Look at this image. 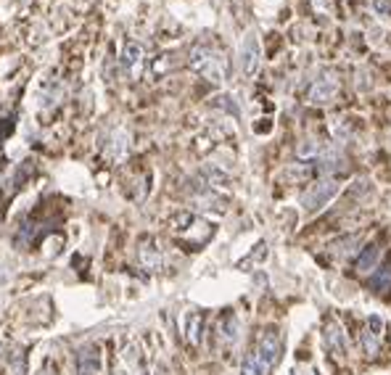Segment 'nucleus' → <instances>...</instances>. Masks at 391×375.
<instances>
[{
    "label": "nucleus",
    "instance_id": "10",
    "mask_svg": "<svg viewBox=\"0 0 391 375\" xmlns=\"http://www.w3.org/2000/svg\"><path fill=\"white\" fill-rule=\"evenodd\" d=\"M259 43L256 35H246V40L241 43V75L254 77L259 72Z\"/></svg>",
    "mask_w": 391,
    "mask_h": 375
},
{
    "label": "nucleus",
    "instance_id": "12",
    "mask_svg": "<svg viewBox=\"0 0 391 375\" xmlns=\"http://www.w3.org/2000/svg\"><path fill=\"white\" fill-rule=\"evenodd\" d=\"M217 330H220V344L222 346H236L238 344V333H241V325H238V317L233 315V312H227V315L220 317V325H217Z\"/></svg>",
    "mask_w": 391,
    "mask_h": 375
},
{
    "label": "nucleus",
    "instance_id": "19",
    "mask_svg": "<svg viewBox=\"0 0 391 375\" xmlns=\"http://www.w3.org/2000/svg\"><path fill=\"white\" fill-rule=\"evenodd\" d=\"M370 283L376 285L378 294H383V291H386V288L391 285V267H383V272H373Z\"/></svg>",
    "mask_w": 391,
    "mask_h": 375
},
{
    "label": "nucleus",
    "instance_id": "17",
    "mask_svg": "<svg viewBox=\"0 0 391 375\" xmlns=\"http://www.w3.org/2000/svg\"><path fill=\"white\" fill-rule=\"evenodd\" d=\"M272 370L265 365V362L259 360V354L251 352L246 360H243V367H241V375H270Z\"/></svg>",
    "mask_w": 391,
    "mask_h": 375
},
{
    "label": "nucleus",
    "instance_id": "15",
    "mask_svg": "<svg viewBox=\"0 0 391 375\" xmlns=\"http://www.w3.org/2000/svg\"><path fill=\"white\" fill-rule=\"evenodd\" d=\"M127 153V133L124 130H117L114 135L108 137V146H106V156L111 162H122Z\"/></svg>",
    "mask_w": 391,
    "mask_h": 375
},
{
    "label": "nucleus",
    "instance_id": "5",
    "mask_svg": "<svg viewBox=\"0 0 391 375\" xmlns=\"http://www.w3.org/2000/svg\"><path fill=\"white\" fill-rule=\"evenodd\" d=\"M254 352L259 354V360L272 370L280 362V357H283V338H280V333L275 328H267L259 336V346H256Z\"/></svg>",
    "mask_w": 391,
    "mask_h": 375
},
{
    "label": "nucleus",
    "instance_id": "7",
    "mask_svg": "<svg viewBox=\"0 0 391 375\" xmlns=\"http://www.w3.org/2000/svg\"><path fill=\"white\" fill-rule=\"evenodd\" d=\"M77 375H101L104 360H101V346L98 344H85L77 349L75 360Z\"/></svg>",
    "mask_w": 391,
    "mask_h": 375
},
{
    "label": "nucleus",
    "instance_id": "1",
    "mask_svg": "<svg viewBox=\"0 0 391 375\" xmlns=\"http://www.w3.org/2000/svg\"><path fill=\"white\" fill-rule=\"evenodd\" d=\"M188 64H191V69H193L196 75H201L204 79L217 82V85L225 82V77H227L225 56H222L220 50H214L211 46H204V43L193 46L191 56H188Z\"/></svg>",
    "mask_w": 391,
    "mask_h": 375
},
{
    "label": "nucleus",
    "instance_id": "2",
    "mask_svg": "<svg viewBox=\"0 0 391 375\" xmlns=\"http://www.w3.org/2000/svg\"><path fill=\"white\" fill-rule=\"evenodd\" d=\"M338 191H341V182L336 180V177H323V180H317L315 185H309L301 193L299 198L301 209L307 211V214H317V211L325 209L333 198L338 195Z\"/></svg>",
    "mask_w": 391,
    "mask_h": 375
},
{
    "label": "nucleus",
    "instance_id": "11",
    "mask_svg": "<svg viewBox=\"0 0 391 375\" xmlns=\"http://www.w3.org/2000/svg\"><path fill=\"white\" fill-rule=\"evenodd\" d=\"M137 256H140V265H143L146 270H162V267H164V254H162L159 243H156L153 238L140 240Z\"/></svg>",
    "mask_w": 391,
    "mask_h": 375
},
{
    "label": "nucleus",
    "instance_id": "23",
    "mask_svg": "<svg viewBox=\"0 0 391 375\" xmlns=\"http://www.w3.org/2000/svg\"><path fill=\"white\" fill-rule=\"evenodd\" d=\"M37 375H56V370H53V365H50V362H46V365H43V370H40Z\"/></svg>",
    "mask_w": 391,
    "mask_h": 375
},
{
    "label": "nucleus",
    "instance_id": "13",
    "mask_svg": "<svg viewBox=\"0 0 391 375\" xmlns=\"http://www.w3.org/2000/svg\"><path fill=\"white\" fill-rule=\"evenodd\" d=\"M378 256H381V249H378V243H370V246H365L362 249V254L354 259V270L360 272V275H368V272L376 270L378 265Z\"/></svg>",
    "mask_w": 391,
    "mask_h": 375
},
{
    "label": "nucleus",
    "instance_id": "9",
    "mask_svg": "<svg viewBox=\"0 0 391 375\" xmlns=\"http://www.w3.org/2000/svg\"><path fill=\"white\" fill-rule=\"evenodd\" d=\"M323 344H325V349L331 352L336 360H344L346 357V333L336 320H325V325H323Z\"/></svg>",
    "mask_w": 391,
    "mask_h": 375
},
{
    "label": "nucleus",
    "instance_id": "4",
    "mask_svg": "<svg viewBox=\"0 0 391 375\" xmlns=\"http://www.w3.org/2000/svg\"><path fill=\"white\" fill-rule=\"evenodd\" d=\"M383 333H386L383 317H378V315L368 317V323H365V328H362L360 333V344H362L365 357H378V352H381V346H383Z\"/></svg>",
    "mask_w": 391,
    "mask_h": 375
},
{
    "label": "nucleus",
    "instance_id": "3",
    "mask_svg": "<svg viewBox=\"0 0 391 375\" xmlns=\"http://www.w3.org/2000/svg\"><path fill=\"white\" fill-rule=\"evenodd\" d=\"M338 90H341V82H338V77L333 75V72H323V75L317 77L315 82L309 85L307 98H309V104L325 106V104H331L333 98L338 95Z\"/></svg>",
    "mask_w": 391,
    "mask_h": 375
},
{
    "label": "nucleus",
    "instance_id": "20",
    "mask_svg": "<svg viewBox=\"0 0 391 375\" xmlns=\"http://www.w3.org/2000/svg\"><path fill=\"white\" fill-rule=\"evenodd\" d=\"M233 98L230 95H220V98H214V106H220V108H225L227 114H233V117H238V106L230 104Z\"/></svg>",
    "mask_w": 391,
    "mask_h": 375
},
{
    "label": "nucleus",
    "instance_id": "18",
    "mask_svg": "<svg viewBox=\"0 0 391 375\" xmlns=\"http://www.w3.org/2000/svg\"><path fill=\"white\" fill-rule=\"evenodd\" d=\"M320 143L317 140H312V137H307V140H301L299 146H296V156L299 159H312V156H317L320 153Z\"/></svg>",
    "mask_w": 391,
    "mask_h": 375
},
{
    "label": "nucleus",
    "instance_id": "6",
    "mask_svg": "<svg viewBox=\"0 0 391 375\" xmlns=\"http://www.w3.org/2000/svg\"><path fill=\"white\" fill-rule=\"evenodd\" d=\"M114 375H149L146 360H143V354L135 344H127L122 349L117 365H114Z\"/></svg>",
    "mask_w": 391,
    "mask_h": 375
},
{
    "label": "nucleus",
    "instance_id": "14",
    "mask_svg": "<svg viewBox=\"0 0 391 375\" xmlns=\"http://www.w3.org/2000/svg\"><path fill=\"white\" fill-rule=\"evenodd\" d=\"M320 164H317V169L323 172V175H328V177H333V172L336 169H341V164H344V156H341V151L338 148H328L320 153V159H317Z\"/></svg>",
    "mask_w": 391,
    "mask_h": 375
},
{
    "label": "nucleus",
    "instance_id": "21",
    "mask_svg": "<svg viewBox=\"0 0 391 375\" xmlns=\"http://www.w3.org/2000/svg\"><path fill=\"white\" fill-rule=\"evenodd\" d=\"M373 11L381 19H389L391 16V0H373Z\"/></svg>",
    "mask_w": 391,
    "mask_h": 375
},
{
    "label": "nucleus",
    "instance_id": "22",
    "mask_svg": "<svg viewBox=\"0 0 391 375\" xmlns=\"http://www.w3.org/2000/svg\"><path fill=\"white\" fill-rule=\"evenodd\" d=\"M291 375H317V373L312 370V367H304V365H301V367H294Z\"/></svg>",
    "mask_w": 391,
    "mask_h": 375
},
{
    "label": "nucleus",
    "instance_id": "16",
    "mask_svg": "<svg viewBox=\"0 0 391 375\" xmlns=\"http://www.w3.org/2000/svg\"><path fill=\"white\" fill-rule=\"evenodd\" d=\"M201 328H204L201 312H188V315H185V338H188L191 346L201 344Z\"/></svg>",
    "mask_w": 391,
    "mask_h": 375
},
{
    "label": "nucleus",
    "instance_id": "8",
    "mask_svg": "<svg viewBox=\"0 0 391 375\" xmlns=\"http://www.w3.org/2000/svg\"><path fill=\"white\" fill-rule=\"evenodd\" d=\"M143 61H146V48L135 43V40H130L127 46L122 48V72L130 77V79H137L140 77V69H143Z\"/></svg>",
    "mask_w": 391,
    "mask_h": 375
}]
</instances>
